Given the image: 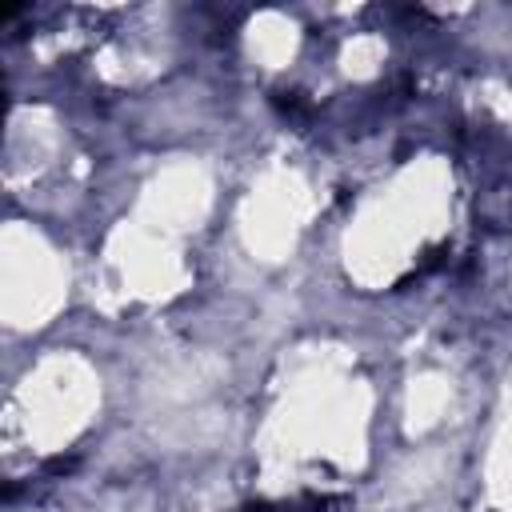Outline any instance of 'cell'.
<instances>
[{"mask_svg":"<svg viewBox=\"0 0 512 512\" xmlns=\"http://www.w3.org/2000/svg\"><path fill=\"white\" fill-rule=\"evenodd\" d=\"M244 512H352V500L348 496H316V492H304L296 500H256Z\"/></svg>","mask_w":512,"mask_h":512,"instance_id":"6da1fadb","label":"cell"},{"mask_svg":"<svg viewBox=\"0 0 512 512\" xmlns=\"http://www.w3.org/2000/svg\"><path fill=\"white\" fill-rule=\"evenodd\" d=\"M272 108L288 120V124H308L312 116H316V104L304 96V92H296V88H280V92H272Z\"/></svg>","mask_w":512,"mask_h":512,"instance_id":"7a4b0ae2","label":"cell"}]
</instances>
